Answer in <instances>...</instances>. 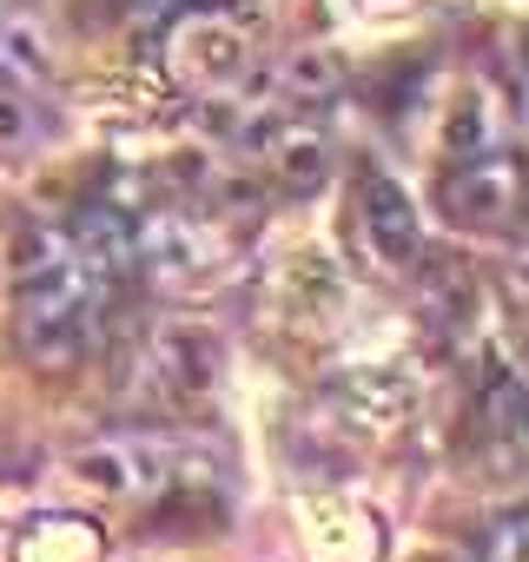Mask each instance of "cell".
I'll return each instance as SVG.
<instances>
[{
  "instance_id": "1",
  "label": "cell",
  "mask_w": 529,
  "mask_h": 562,
  "mask_svg": "<svg viewBox=\"0 0 529 562\" xmlns=\"http://www.w3.org/2000/svg\"><path fill=\"white\" fill-rule=\"evenodd\" d=\"M166 67L192 93H225L251 74V21L218 8V0H192L166 27Z\"/></svg>"
},
{
  "instance_id": "2",
  "label": "cell",
  "mask_w": 529,
  "mask_h": 562,
  "mask_svg": "<svg viewBox=\"0 0 529 562\" xmlns=\"http://www.w3.org/2000/svg\"><path fill=\"white\" fill-rule=\"evenodd\" d=\"M437 205L463 232H509L529 212V159L522 153H496V146L489 153H470V159H457L443 172Z\"/></svg>"
},
{
  "instance_id": "3",
  "label": "cell",
  "mask_w": 529,
  "mask_h": 562,
  "mask_svg": "<svg viewBox=\"0 0 529 562\" xmlns=\"http://www.w3.org/2000/svg\"><path fill=\"white\" fill-rule=\"evenodd\" d=\"M358 238H364V251L384 271H410L417 265L424 232H417V205L404 199L397 179H384V172H364L358 179Z\"/></svg>"
},
{
  "instance_id": "4",
  "label": "cell",
  "mask_w": 529,
  "mask_h": 562,
  "mask_svg": "<svg viewBox=\"0 0 529 562\" xmlns=\"http://www.w3.org/2000/svg\"><path fill=\"white\" fill-rule=\"evenodd\" d=\"M489 562H529V516H516V522H503V529H496Z\"/></svg>"
},
{
  "instance_id": "5",
  "label": "cell",
  "mask_w": 529,
  "mask_h": 562,
  "mask_svg": "<svg viewBox=\"0 0 529 562\" xmlns=\"http://www.w3.org/2000/svg\"><path fill=\"white\" fill-rule=\"evenodd\" d=\"M27 133V106L14 93H0V139H21Z\"/></svg>"
},
{
  "instance_id": "6",
  "label": "cell",
  "mask_w": 529,
  "mask_h": 562,
  "mask_svg": "<svg viewBox=\"0 0 529 562\" xmlns=\"http://www.w3.org/2000/svg\"><path fill=\"white\" fill-rule=\"evenodd\" d=\"M509 371L529 384V318H522V325H516V338H509Z\"/></svg>"
},
{
  "instance_id": "7",
  "label": "cell",
  "mask_w": 529,
  "mask_h": 562,
  "mask_svg": "<svg viewBox=\"0 0 529 562\" xmlns=\"http://www.w3.org/2000/svg\"><path fill=\"white\" fill-rule=\"evenodd\" d=\"M516 87H522V100H529V41L516 47Z\"/></svg>"
}]
</instances>
